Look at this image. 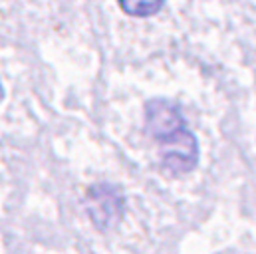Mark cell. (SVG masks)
Returning <instances> with one entry per match:
<instances>
[{"mask_svg":"<svg viewBox=\"0 0 256 254\" xmlns=\"http://www.w3.org/2000/svg\"><path fill=\"white\" fill-rule=\"evenodd\" d=\"M145 127L149 135L157 141L173 135L185 127V120L179 108L167 100H151L145 106Z\"/></svg>","mask_w":256,"mask_h":254,"instance_id":"cell-3","label":"cell"},{"mask_svg":"<svg viewBox=\"0 0 256 254\" xmlns=\"http://www.w3.org/2000/svg\"><path fill=\"white\" fill-rule=\"evenodd\" d=\"M88 212L94 220V224L98 228H110L116 226L124 214V198L122 192L116 187L110 185H98L92 187L88 192V200H86Z\"/></svg>","mask_w":256,"mask_h":254,"instance_id":"cell-2","label":"cell"},{"mask_svg":"<svg viewBox=\"0 0 256 254\" xmlns=\"http://www.w3.org/2000/svg\"><path fill=\"white\" fill-rule=\"evenodd\" d=\"M120 6L129 16L143 18V16H153L155 12H159L163 6V0H120Z\"/></svg>","mask_w":256,"mask_h":254,"instance_id":"cell-4","label":"cell"},{"mask_svg":"<svg viewBox=\"0 0 256 254\" xmlns=\"http://www.w3.org/2000/svg\"><path fill=\"white\" fill-rule=\"evenodd\" d=\"M0 100H2V86H0Z\"/></svg>","mask_w":256,"mask_h":254,"instance_id":"cell-5","label":"cell"},{"mask_svg":"<svg viewBox=\"0 0 256 254\" xmlns=\"http://www.w3.org/2000/svg\"><path fill=\"white\" fill-rule=\"evenodd\" d=\"M161 145V159L165 169L175 175L189 173L198 161V145L189 129H179L173 135L159 141Z\"/></svg>","mask_w":256,"mask_h":254,"instance_id":"cell-1","label":"cell"}]
</instances>
